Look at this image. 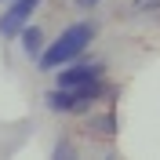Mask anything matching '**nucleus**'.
Returning <instances> with one entry per match:
<instances>
[{"mask_svg": "<svg viewBox=\"0 0 160 160\" xmlns=\"http://www.w3.org/2000/svg\"><path fill=\"white\" fill-rule=\"evenodd\" d=\"M80 8H95V4H98V0H77Z\"/></svg>", "mask_w": 160, "mask_h": 160, "instance_id": "423d86ee", "label": "nucleus"}, {"mask_svg": "<svg viewBox=\"0 0 160 160\" xmlns=\"http://www.w3.org/2000/svg\"><path fill=\"white\" fill-rule=\"evenodd\" d=\"M18 37H22V51H26V55H29L33 62H40V55L48 51V48H44V33H40L37 26H26V29H22Z\"/></svg>", "mask_w": 160, "mask_h": 160, "instance_id": "39448f33", "label": "nucleus"}, {"mask_svg": "<svg viewBox=\"0 0 160 160\" xmlns=\"http://www.w3.org/2000/svg\"><path fill=\"white\" fill-rule=\"evenodd\" d=\"M102 91H106L102 80H91L84 88H55V91H48V109L51 113H80L95 98H102Z\"/></svg>", "mask_w": 160, "mask_h": 160, "instance_id": "f03ea898", "label": "nucleus"}, {"mask_svg": "<svg viewBox=\"0 0 160 160\" xmlns=\"http://www.w3.org/2000/svg\"><path fill=\"white\" fill-rule=\"evenodd\" d=\"M91 80H102V66H88V62H69L66 69H58V88H84Z\"/></svg>", "mask_w": 160, "mask_h": 160, "instance_id": "20e7f679", "label": "nucleus"}, {"mask_svg": "<svg viewBox=\"0 0 160 160\" xmlns=\"http://www.w3.org/2000/svg\"><path fill=\"white\" fill-rule=\"evenodd\" d=\"M91 40H95V26H91V22H73L69 29H62V37L40 55L37 66L44 73H58L62 66H69V62H77L80 55H84V48H88Z\"/></svg>", "mask_w": 160, "mask_h": 160, "instance_id": "f257e3e1", "label": "nucleus"}, {"mask_svg": "<svg viewBox=\"0 0 160 160\" xmlns=\"http://www.w3.org/2000/svg\"><path fill=\"white\" fill-rule=\"evenodd\" d=\"M40 8V0H11L8 11L0 15V37L11 40V37H18L22 29H26V22H29V15Z\"/></svg>", "mask_w": 160, "mask_h": 160, "instance_id": "7ed1b4c3", "label": "nucleus"}]
</instances>
